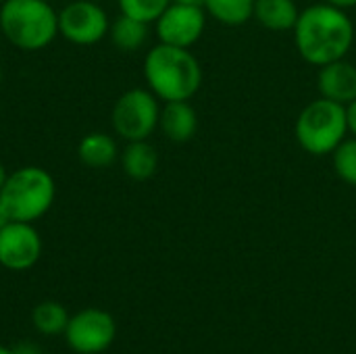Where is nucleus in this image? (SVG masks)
I'll list each match as a JSON object with an SVG mask.
<instances>
[{
    "instance_id": "1",
    "label": "nucleus",
    "mask_w": 356,
    "mask_h": 354,
    "mask_svg": "<svg viewBox=\"0 0 356 354\" xmlns=\"http://www.w3.org/2000/svg\"><path fill=\"white\" fill-rule=\"evenodd\" d=\"M292 31L300 58L313 67L346 58L355 44L353 19L344 8L330 2H317L300 10Z\"/></svg>"
},
{
    "instance_id": "2",
    "label": "nucleus",
    "mask_w": 356,
    "mask_h": 354,
    "mask_svg": "<svg viewBox=\"0 0 356 354\" xmlns=\"http://www.w3.org/2000/svg\"><path fill=\"white\" fill-rule=\"evenodd\" d=\"M144 79L161 102L192 100L202 86V67L190 48L159 42L144 56Z\"/></svg>"
},
{
    "instance_id": "3",
    "label": "nucleus",
    "mask_w": 356,
    "mask_h": 354,
    "mask_svg": "<svg viewBox=\"0 0 356 354\" xmlns=\"http://www.w3.org/2000/svg\"><path fill=\"white\" fill-rule=\"evenodd\" d=\"M0 31L19 50H44L58 35V13L48 0H4Z\"/></svg>"
},
{
    "instance_id": "4",
    "label": "nucleus",
    "mask_w": 356,
    "mask_h": 354,
    "mask_svg": "<svg viewBox=\"0 0 356 354\" xmlns=\"http://www.w3.org/2000/svg\"><path fill=\"white\" fill-rule=\"evenodd\" d=\"M294 136L311 156L332 154L348 136L346 106L323 96L311 100L296 117Z\"/></svg>"
},
{
    "instance_id": "5",
    "label": "nucleus",
    "mask_w": 356,
    "mask_h": 354,
    "mask_svg": "<svg viewBox=\"0 0 356 354\" xmlns=\"http://www.w3.org/2000/svg\"><path fill=\"white\" fill-rule=\"evenodd\" d=\"M54 198V177L38 165H25L8 173L0 192V200L4 202L10 219L25 223H35L42 219L52 209Z\"/></svg>"
},
{
    "instance_id": "6",
    "label": "nucleus",
    "mask_w": 356,
    "mask_h": 354,
    "mask_svg": "<svg viewBox=\"0 0 356 354\" xmlns=\"http://www.w3.org/2000/svg\"><path fill=\"white\" fill-rule=\"evenodd\" d=\"M161 100L148 88L125 90L113 104L111 125L125 142L148 140L159 129Z\"/></svg>"
},
{
    "instance_id": "7",
    "label": "nucleus",
    "mask_w": 356,
    "mask_h": 354,
    "mask_svg": "<svg viewBox=\"0 0 356 354\" xmlns=\"http://www.w3.org/2000/svg\"><path fill=\"white\" fill-rule=\"evenodd\" d=\"M111 19L100 2L71 0L58 10V35L75 46H94L108 35Z\"/></svg>"
},
{
    "instance_id": "8",
    "label": "nucleus",
    "mask_w": 356,
    "mask_h": 354,
    "mask_svg": "<svg viewBox=\"0 0 356 354\" xmlns=\"http://www.w3.org/2000/svg\"><path fill=\"white\" fill-rule=\"evenodd\" d=\"M117 338L115 317L104 309H83L69 317L65 340L77 354H100L111 348Z\"/></svg>"
},
{
    "instance_id": "9",
    "label": "nucleus",
    "mask_w": 356,
    "mask_h": 354,
    "mask_svg": "<svg viewBox=\"0 0 356 354\" xmlns=\"http://www.w3.org/2000/svg\"><path fill=\"white\" fill-rule=\"evenodd\" d=\"M161 44L192 48L207 29V10L200 4L171 2L154 21Z\"/></svg>"
},
{
    "instance_id": "10",
    "label": "nucleus",
    "mask_w": 356,
    "mask_h": 354,
    "mask_svg": "<svg viewBox=\"0 0 356 354\" xmlns=\"http://www.w3.org/2000/svg\"><path fill=\"white\" fill-rule=\"evenodd\" d=\"M42 257V238L33 223L10 221L0 230V265L8 271H27Z\"/></svg>"
},
{
    "instance_id": "11",
    "label": "nucleus",
    "mask_w": 356,
    "mask_h": 354,
    "mask_svg": "<svg viewBox=\"0 0 356 354\" xmlns=\"http://www.w3.org/2000/svg\"><path fill=\"white\" fill-rule=\"evenodd\" d=\"M317 90L319 96L340 102V104H350L356 100V65L340 58L334 63H327L319 67L317 73Z\"/></svg>"
},
{
    "instance_id": "12",
    "label": "nucleus",
    "mask_w": 356,
    "mask_h": 354,
    "mask_svg": "<svg viewBox=\"0 0 356 354\" xmlns=\"http://www.w3.org/2000/svg\"><path fill=\"white\" fill-rule=\"evenodd\" d=\"M159 129L165 134L167 140H171L175 144L190 142L196 136V129H198L196 108L190 104V100L165 102V106H161Z\"/></svg>"
},
{
    "instance_id": "13",
    "label": "nucleus",
    "mask_w": 356,
    "mask_h": 354,
    "mask_svg": "<svg viewBox=\"0 0 356 354\" xmlns=\"http://www.w3.org/2000/svg\"><path fill=\"white\" fill-rule=\"evenodd\" d=\"M123 173L134 182L150 179L159 169V152L148 140L127 142V146L119 154Z\"/></svg>"
},
{
    "instance_id": "14",
    "label": "nucleus",
    "mask_w": 356,
    "mask_h": 354,
    "mask_svg": "<svg viewBox=\"0 0 356 354\" xmlns=\"http://www.w3.org/2000/svg\"><path fill=\"white\" fill-rule=\"evenodd\" d=\"M119 154L117 140L104 131H92L77 144V156L90 169H106L119 159Z\"/></svg>"
},
{
    "instance_id": "15",
    "label": "nucleus",
    "mask_w": 356,
    "mask_h": 354,
    "mask_svg": "<svg viewBox=\"0 0 356 354\" xmlns=\"http://www.w3.org/2000/svg\"><path fill=\"white\" fill-rule=\"evenodd\" d=\"M294 0H254V17L269 31H292L298 21Z\"/></svg>"
},
{
    "instance_id": "16",
    "label": "nucleus",
    "mask_w": 356,
    "mask_h": 354,
    "mask_svg": "<svg viewBox=\"0 0 356 354\" xmlns=\"http://www.w3.org/2000/svg\"><path fill=\"white\" fill-rule=\"evenodd\" d=\"M108 38H111L113 46H117L121 52H136L148 40V23L138 21L127 15H119L111 23Z\"/></svg>"
},
{
    "instance_id": "17",
    "label": "nucleus",
    "mask_w": 356,
    "mask_h": 354,
    "mask_svg": "<svg viewBox=\"0 0 356 354\" xmlns=\"http://www.w3.org/2000/svg\"><path fill=\"white\" fill-rule=\"evenodd\" d=\"M202 8L227 27L246 25L254 17V0H202Z\"/></svg>"
},
{
    "instance_id": "18",
    "label": "nucleus",
    "mask_w": 356,
    "mask_h": 354,
    "mask_svg": "<svg viewBox=\"0 0 356 354\" xmlns=\"http://www.w3.org/2000/svg\"><path fill=\"white\" fill-rule=\"evenodd\" d=\"M69 313L60 303L44 300L31 311V323L42 336H58L65 334L69 323Z\"/></svg>"
},
{
    "instance_id": "19",
    "label": "nucleus",
    "mask_w": 356,
    "mask_h": 354,
    "mask_svg": "<svg viewBox=\"0 0 356 354\" xmlns=\"http://www.w3.org/2000/svg\"><path fill=\"white\" fill-rule=\"evenodd\" d=\"M332 163L336 175L356 188V138H346L334 152H332Z\"/></svg>"
},
{
    "instance_id": "20",
    "label": "nucleus",
    "mask_w": 356,
    "mask_h": 354,
    "mask_svg": "<svg viewBox=\"0 0 356 354\" xmlns=\"http://www.w3.org/2000/svg\"><path fill=\"white\" fill-rule=\"evenodd\" d=\"M173 0H117L121 15L134 17L144 23H154L161 13L171 4Z\"/></svg>"
},
{
    "instance_id": "21",
    "label": "nucleus",
    "mask_w": 356,
    "mask_h": 354,
    "mask_svg": "<svg viewBox=\"0 0 356 354\" xmlns=\"http://www.w3.org/2000/svg\"><path fill=\"white\" fill-rule=\"evenodd\" d=\"M346 121H348V131L356 138V100L346 104Z\"/></svg>"
},
{
    "instance_id": "22",
    "label": "nucleus",
    "mask_w": 356,
    "mask_h": 354,
    "mask_svg": "<svg viewBox=\"0 0 356 354\" xmlns=\"http://www.w3.org/2000/svg\"><path fill=\"white\" fill-rule=\"evenodd\" d=\"M325 2H330V4H334V6H338V8H344V10L355 8L356 6V0H325Z\"/></svg>"
},
{
    "instance_id": "23",
    "label": "nucleus",
    "mask_w": 356,
    "mask_h": 354,
    "mask_svg": "<svg viewBox=\"0 0 356 354\" xmlns=\"http://www.w3.org/2000/svg\"><path fill=\"white\" fill-rule=\"evenodd\" d=\"M13 219H10V215H8V211H6V207H4V202L0 200V230L6 225V223H10Z\"/></svg>"
},
{
    "instance_id": "24",
    "label": "nucleus",
    "mask_w": 356,
    "mask_h": 354,
    "mask_svg": "<svg viewBox=\"0 0 356 354\" xmlns=\"http://www.w3.org/2000/svg\"><path fill=\"white\" fill-rule=\"evenodd\" d=\"M6 177H8V171H6V167L0 163V192H2V188H4V184H6Z\"/></svg>"
},
{
    "instance_id": "25",
    "label": "nucleus",
    "mask_w": 356,
    "mask_h": 354,
    "mask_svg": "<svg viewBox=\"0 0 356 354\" xmlns=\"http://www.w3.org/2000/svg\"><path fill=\"white\" fill-rule=\"evenodd\" d=\"M0 354H19L15 348H6V346H2L0 344Z\"/></svg>"
},
{
    "instance_id": "26",
    "label": "nucleus",
    "mask_w": 356,
    "mask_h": 354,
    "mask_svg": "<svg viewBox=\"0 0 356 354\" xmlns=\"http://www.w3.org/2000/svg\"><path fill=\"white\" fill-rule=\"evenodd\" d=\"M173 2H186V4H200L202 6V0H173Z\"/></svg>"
},
{
    "instance_id": "27",
    "label": "nucleus",
    "mask_w": 356,
    "mask_h": 354,
    "mask_svg": "<svg viewBox=\"0 0 356 354\" xmlns=\"http://www.w3.org/2000/svg\"><path fill=\"white\" fill-rule=\"evenodd\" d=\"M0 86H2V63H0Z\"/></svg>"
},
{
    "instance_id": "28",
    "label": "nucleus",
    "mask_w": 356,
    "mask_h": 354,
    "mask_svg": "<svg viewBox=\"0 0 356 354\" xmlns=\"http://www.w3.org/2000/svg\"><path fill=\"white\" fill-rule=\"evenodd\" d=\"M94 2H102V0H94Z\"/></svg>"
},
{
    "instance_id": "29",
    "label": "nucleus",
    "mask_w": 356,
    "mask_h": 354,
    "mask_svg": "<svg viewBox=\"0 0 356 354\" xmlns=\"http://www.w3.org/2000/svg\"><path fill=\"white\" fill-rule=\"evenodd\" d=\"M2 2H4V0H0V4H2Z\"/></svg>"
},
{
    "instance_id": "30",
    "label": "nucleus",
    "mask_w": 356,
    "mask_h": 354,
    "mask_svg": "<svg viewBox=\"0 0 356 354\" xmlns=\"http://www.w3.org/2000/svg\"><path fill=\"white\" fill-rule=\"evenodd\" d=\"M48 2H52V0H48Z\"/></svg>"
}]
</instances>
